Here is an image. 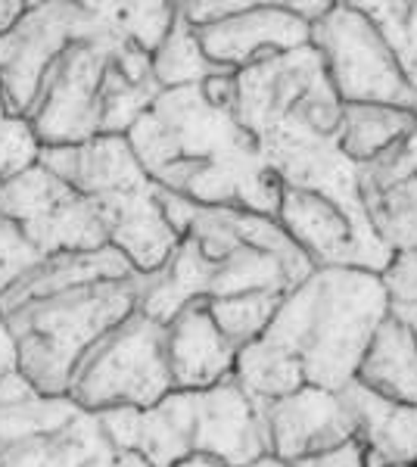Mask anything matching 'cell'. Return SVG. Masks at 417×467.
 I'll list each match as a JSON object with an SVG mask.
<instances>
[{"mask_svg": "<svg viewBox=\"0 0 417 467\" xmlns=\"http://www.w3.org/2000/svg\"><path fill=\"white\" fill-rule=\"evenodd\" d=\"M125 138L162 191L196 206L277 218L284 184L237 112L212 103L203 85L162 90Z\"/></svg>", "mask_w": 417, "mask_h": 467, "instance_id": "obj_1", "label": "cell"}, {"mask_svg": "<svg viewBox=\"0 0 417 467\" xmlns=\"http://www.w3.org/2000/svg\"><path fill=\"white\" fill-rule=\"evenodd\" d=\"M390 308L377 271L315 268L287 293L259 340L299 361L308 387L339 393L359 378L361 358Z\"/></svg>", "mask_w": 417, "mask_h": 467, "instance_id": "obj_2", "label": "cell"}, {"mask_svg": "<svg viewBox=\"0 0 417 467\" xmlns=\"http://www.w3.org/2000/svg\"><path fill=\"white\" fill-rule=\"evenodd\" d=\"M143 275L128 281H100L75 287L4 315L16 343V371L41 393L69 396L72 374L81 356L116 324L138 312Z\"/></svg>", "mask_w": 417, "mask_h": 467, "instance_id": "obj_3", "label": "cell"}, {"mask_svg": "<svg viewBox=\"0 0 417 467\" xmlns=\"http://www.w3.org/2000/svg\"><path fill=\"white\" fill-rule=\"evenodd\" d=\"M131 41L97 10L85 4V28L63 57L50 66L28 125L41 147H78L103 138V90L116 54Z\"/></svg>", "mask_w": 417, "mask_h": 467, "instance_id": "obj_4", "label": "cell"}, {"mask_svg": "<svg viewBox=\"0 0 417 467\" xmlns=\"http://www.w3.org/2000/svg\"><path fill=\"white\" fill-rule=\"evenodd\" d=\"M172 389L165 324L138 308L81 356L69 396L85 411L100 414L109 409H153Z\"/></svg>", "mask_w": 417, "mask_h": 467, "instance_id": "obj_5", "label": "cell"}, {"mask_svg": "<svg viewBox=\"0 0 417 467\" xmlns=\"http://www.w3.org/2000/svg\"><path fill=\"white\" fill-rule=\"evenodd\" d=\"M312 47L346 107L374 103L417 112V90L408 85L377 26L355 4H333L328 16L315 22Z\"/></svg>", "mask_w": 417, "mask_h": 467, "instance_id": "obj_6", "label": "cell"}, {"mask_svg": "<svg viewBox=\"0 0 417 467\" xmlns=\"http://www.w3.org/2000/svg\"><path fill=\"white\" fill-rule=\"evenodd\" d=\"M85 28V4H28L26 19L0 37V94L10 116L32 112L50 66Z\"/></svg>", "mask_w": 417, "mask_h": 467, "instance_id": "obj_7", "label": "cell"}, {"mask_svg": "<svg viewBox=\"0 0 417 467\" xmlns=\"http://www.w3.org/2000/svg\"><path fill=\"white\" fill-rule=\"evenodd\" d=\"M262 405V402H259ZM268 455L287 464L321 458L355 442V420L343 393L302 387L296 393L262 405Z\"/></svg>", "mask_w": 417, "mask_h": 467, "instance_id": "obj_8", "label": "cell"}, {"mask_svg": "<svg viewBox=\"0 0 417 467\" xmlns=\"http://www.w3.org/2000/svg\"><path fill=\"white\" fill-rule=\"evenodd\" d=\"M193 455L215 458L227 467H249L268 455L262 405L237 378L212 389H196Z\"/></svg>", "mask_w": 417, "mask_h": 467, "instance_id": "obj_9", "label": "cell"}, {"mask_svg": "<svg viewBox=\"0 0 417 467\" xmlns=\"http://www.w3.org/2000/svg\"><path fill=\"white\" fill-rule=\"evenodd\" d=\"M206 57L227 72H240L268 57L312 44V26L287 10V4H253L237 16L196 28Z\"/></svg>", "mask_w": 417, "mask_h": 467, "instance_id": "obj_10", "label": "cell"}, {"mask_svg": "<svg viewBox=\"0 0 417 467\" xmlns=\"http://www.w3.org/2000/svg\"><path fill=\"white\" fill-rule=\"evenodd\" d=\"M277 222L296 240V246L315 262V268L377 271L365 246L359 244V234H355L346 213L333 200L321 197V193L284 187Z\"/></svg>", "mask_w": 417, "mask_h": 467, "instance_id": "obj_11", "label": "cell"}, {"mask_svg": "<svg viewBox=\"0 0 417 467\" xmlns=\"http://www.w3.org/2000/svg\"><path fill=\"white\" fill-rule=\"evenodd\" d=\"M165 349L174 389H212L234 378L240 349L222 334L209 312V299H196L165 324Z\"/></svg>", "mask_w": 417, "mask_h": 467, "instance_id": "obj_12", "label": "cell"}, {"mask_svg": "<svg viewBox=\"0 0 417 467\" xmlns=\"http://www.w3.org/2000/svg\"><path fill=\"white\" fill-rule=\"evenodd\" d=\"M339 393L355 420V442L370 458L392 467H417V402L386 399L359 380Z\"/></svg>", "mask_w": 417, "mask_h": 467, "instance_id": "obj_13", "label": "cell"}, {"mask_svg": "<svg viewBox=\"0 0 417 467\" xmlns=\"http://www.w3.org/2000/svg\"><path fill=\"white\" fill-rule=\"evenodd\" d=\"M85 411L72 396H47L22 371L0 378V455L37 436L63 431Z\"/></svg>", "mask_w": 417, "mask_h": 467, "instance_id": "obj_14", "label": "cell"}, {"mask_svg": "<svg viewBox=\"0 0 417 467\" xmlns=\"http://www.w3.org/2000/svg\"><path fill=\"white\" fill-rule=\"evenodd\" d=\"M355 380L396 402H417V343L392 308L377 327Z\"/></svg>", "mask_w": 417, "mask_h": 467, "instance_id": "obj_15", "label": "cell"}, {"mask_svg": "<svg viewBox=\"0 0 417 467\" xmlns=\"http://www.w3.org/2000/svg\"><path fill=\"white\" fill-rule=\"evenodd\" d=\"M116 446L94 411H81L63 431L37 436L0 455V467H90Z\"/></svg>", "mask_w": 417, "mask_h": 467, "instance_id": "obj_16", "label": "cell"}, {"mask_svg": "<svg viewBox=\"0 0 417 467\" xmlns=\"http://www.w3.org/2000/svg\"><path fill=\"white\" fill-rule=\"evenodd\" d=\"M417 128V112L399 107H374V103H359L346 107L343 112V134L339 147L355 165H368L399 147Z\"/></svg>", "mask_w": 417, "mask_h": 467, "instance_id": "obj_17", "label": "cell"}, {"mask_svg": "<svg viewBox=\"0 0 417 467\" xmlns=\"http://www.w3.org/2000/svg\"><path fill=\"white\" fill-rule=\"evenodd\" d=\"M234 378H237L240 387H244L246 393L262 405L290 396L302 387H308L299 361L290 358L284 349H277V346H271L265 340H255V343H249L240 349Z\"/></svg>", "mask_w": 417, "mask_h": 467, "instance_id": "obj_18", "label": "cell"}, {"mask_svg": "<svg viewBox=\"0 0 417 467\" xmlns=\"http://www.w3.org/2000/svg\"><path fill=\"white\" fill-rule=\"evenodd\" d=\"M153 75L162 90H174V88L206 85L215 75H227V69L212 63L206 50H203L196 28L178 13L174 28L162 41V47L153 54Z\"/></svg>", "mask_w": 417, "mask_h": 467, "instance_id": "obj_19", "label": "cell"}, {"mask_svg": "<svg viewBox=\"0 0 417 467\" xmlns=\"http://www.w3.org/2000/svg\"><path fill=\"white\" fill-rule=\"evenodd\" d=\"M365 206L370 228L390 253L417 250V175L383 191H368Z\"/></svg>", "mask_w": 417, "mask_h": 467, "instance_id": "obj_20", "label": "cell"}, {"mask_svg": "<svg viewBox=\"0 0 417 467\" xmlns=\"http://www.w3.org/2000/svg\"><path fill=\"white\" fill-rule=\"evenodd\" d=\"M284 296L287 293H244V296L209 299V312L227 340L244 349L268 330Z\"/></svg>", "mask_w": 417, "mask_h": 467, "instance_id": "obj_21", "label": "cell"}, {"mask_svg": "<svg viewBox=\"0 0 417 467\" xmlns=\"http://www.w3.org/2000/svg\"><path fill=\"white\" fill-rule=\"evenodd\" d=\"M355 6L377 26V32L390 44L399 69L405 72L408 85L417 90V4H405V0H355Z\"/></svg>", "mask_w": 417, "mask_h": 467, "instance_id": "obj_22", "label": "cell"}, {"mask_svg": "<svg viewBox=\"0 0 417 467\" xmlns=\"http://www.w3.org/2000/svg\"><path fill=\"white\" fill-rule=\"evenodd\" d=\"M97 10L150 57L162 47V41L174 28V19H178L174 4H97Z\"/></svg>", "mask_w": 417, "mask_h": 467, "instance_id": "obj_23", "label": "cell"}, {"mask_svg": "<svg viewBox=\"0 0 417 467\" xmlns=\"http://www.w3.org/2000/svg\"><path fill=\"white\" fill-rule=\"evenodd\" d=\"M37 156H41V144H37L28 119H0V184L19 175V171H26L28 165H35Z\"/></svg>", "mask_w": 417, "mask_h": 467, "instance_id": "obj_24", "label": "cell"}, {"mask_svg": "<svg viewBox=\"0 0 417 467\" xmlns=\"http://www.w3.org/2000/svg\"><path fill=\"white\" fill-rule=\"evenodd\" d=\"M383 287L390 293V303L417 306V250L392 253L390 265L381 271Z\"/></svg>", "mask_w": 417, "mask_h": 467, "instance_id": "obj_25", "label": "cell"}, {"mask_svg": "<svg viewBox=\"0 0 417 467\" xmlns=\"http://www.w3.org/2000/svg\"><path fill=\"white\" fill-rule=\"evenodd\" d=\"M174 6H178V13L193 28H209L249 10L253 4H244V0H187V4H174Z\"/></svg>", "mask_w": 417, "mask_h": 467, "instance_id": "obj_26", "label": "cell"}, {"mask_svg": "<svg viewBox=\"0 0 417 467\" xmlns=\"http://www.w3.org/2000/svg\"><path fill=\"white\" fill-rule=\"evenodd\" d=\"M28 4H10V0H0V37L10 35L13 28L26 19Z\"/></svg>", "mask_w": 417, "mask_h": 467, "instance_id": "obj_27", "label": "cell"}, {"mask_svg": "<svg viewBox=\"0 0 417 467\" xmlns=\"http://www.w3.org/2000/svg\"><path fill=\"white\" fill-rule=\"evenodd\" d=\"M392 312H396L399 318L405 321V327L412 330V337H414V343H417V306H396V303H392Z\"/></svg>", "mask_w": 417, "mask_h": 467, "instance_id": "obj_28", "label": "cell"}, {"mask_svg": "<svg viewBox=\"0 0 417 467\" xmlns=\"http://www.w3.org/2000/svg\"><path fill=\"white\" fill-rule=\"evenodd\" d=\"M178 467H227V464L215 462V458H206V455H193V458H187V462H181Z\"/></svg>", "mask_w": 417, "mask_h": 467, "instance_id": "obj_29", "label": "cell"}, {"mask_svg": "<svg viewBox=\"0 0 417 467\" xmlns=\"http://www.w3.org/2000/svg\"><path fill=\"white\" fill-rule=\"evenodd\" d=\"M249 467H296V464H287V462H277V458L265 455L262 462H255V464H249Z\"/></svg>", "mask_w": 417, "mask_h": 467, "instance_id": "obj_30", "label": "cell"}, {"mask_svg": "<svg viewBox=\"0 0 417 467\" xmlns=\"http://www.w3.org/2000/svg\"><path fill=\"white\" fill-rule=\"evenodd\" d=\"M368 458H370V455H368ZM368 467H392V464H383V462H377V458H370Z\"/></svg>", "mask_w": 417, "mask_h": 467, "instance_id": "obj_31", "label": "cell"}]
</instances>
